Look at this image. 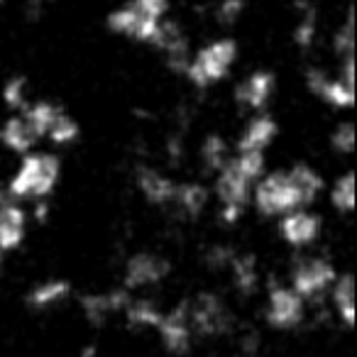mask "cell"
<instances>
[{
  "label": "cell",
  "instance_id": "obj_1",
  "mask_svg": "<svg viewBox=\"0 0 357 357\" xmlns=\"http://www.w3.org/2000/svg\"><path fill=\"white\" fill-rule=\"evenodd\" d=\"M61 176V162L52 152H30L17 164L3 194L13 201H47Z\"/></svg>",
  "mask_w": 357,
  "mask_h": 357
},
{
  "label": "cell",
  "instance_id": "obj_2",
  "mask_svg": "<svg viewBox=\"0 0 357 357\" xmlns=\"http://www.w3.org/2000/svg\"><path fill=\"white\" fill-rule=\"evenodd\" d=\"M252 204L264 218H282L294 211L308 208L311 201L301 191L298 181L294 178L291 169L264 174L252 189Z\"/></svg>",
  "mask_w": 357,
  "mask_h": 357
},
{
  "label": "cell",
  "instance_id": "obj_3",
  "mask_svg": "<svg viewBox=\"0 0 357 357\" xmlns=\"http://www.w3.org/2000/svg\"><path fill=\"white\" fill-rule=\"evenodd\" d=\"M235 59H238V42L233 37H220V40L201 47L196 54H191L184 76L196 89H208V86L228 79Z\"/></svg>",
  "mask_w": 357,
  "mask_h": 357
},
{
  "label": "cell",
  "instance_id": "obj_4",
  "mask_svg": "<svg viewBox=\"0 0 357 357\" xmlns=\"http://www.w3.org/2000/svg\"><path fill=\"white\" fill-rule=\"evenodd\" d=\"M337 279V272L333 267L331 259L326 257H301L291 267V284L298 298L306 301H318L333 289Z\"/></svg>",
  "mask_w": 357,
  "mask_h": 357
},
{
  "label": "cell",
  "instance_id": "obj_5",
  "mask_svg": "<svg viewBox=\"0 0 357 357\" xmlns=\"http://www.w3.org/2000/svg\"><path fill=\"white\" fill-rule=\"evenodd\" d=\"M189 323L194 335L220 337L233 331V313L218 294L204 291L189 301Z\"/></svg>",
  "mask_w": 357,
  "mask_h": 357
},
{
  "label": "cell",
  "instance_id": "obj_6",
  "mask_svg": "<svg viewBox=\"0 0 357 357\" xmlns=\"http://www.w3.org/2000/svg\"><path fill=\"white\" fill-rule=\"evenodd\" d=\"M267 323L274 331H294L306 318V303L294 294L291 287L272 284L267 291V308H264Z\"/></svg>",
  "mask_w": 357,
  "mask_h": 357
},
{
  "label": "cell",
  "instance_id": "obj_7",
  "mask_svg": "<svg viewBox=\"0 0 357 357\" xmlns=\"http://www.w3.org/2000/svg\"><path fill=\"white\" fill-rule=\"evenodd\" d=\"M152 47H157L164 54L167 66L174 74H186V66L191 61V47H189V37H186L184 27L178 25L176 20H169L164 17L157 27V35L152 40Z\"/></svg>",
  "mask_w": 357,
  "mask_h": 357
},
{
  "label": "cell",
  "instance_id": "obj_8",
  "mask_svg": "<svg viewBox=\"0 0 357 357\" xmlns=\"http://www.w3.org/2000/svg\"><path fill=\"white\" fill-rule=\"evenodd\" d=\"M157 333L164 350L172 352V355H186L194 345V331H191L189 323V301L176 303L174 308L164 311Z\"/></svg>",
  "mask_w": 357,
  "mask_h": 357
},
{
  "label": "cell",
  "instance_id": "obj_9",
  "mask_svg": "<svg viewBox=\"0 0 357 357\" xmlns=\"http://www.w3.org/2000/svg\"><path fill=\"white\" fill-rule=\"evenodd\" d=\"M172 272L169 259L159 257L152 252H137L125 262L123 269V284L125 291H135V289H147L154 284L164 282Z\"/></svg>",
  "mask_w": 357,
  "mask_h": 357
},
{
  "label": "cell",
  "instance_id": "obj_10",
  "mask_svg": "<svg viewBox=\"0 0 357 357\" xmlns=\"http://www.w3.org/2000/svg\"><path fill=\"white\" fill-rule=\"evenodd\" d=\"M252 189H255V181H250V178L235 167L233 157H230L228 164L215 174V196H218V201H220V208L245 211L250 201H252Z\"/></svg>",
  "mask_w": 357,
  "mask_h": 357
},
{
  "label": "cell",
  "instance_id": "obj_11",
  "mask_svg": "<svg viewBox=\"0 0 357 357\" xmlns=\"http://www.w3.org/2000/svg\"><path fill=\"white\" fill-rule=\"evenodd\" d=\"M159 22L162 20H149V17L139 15L130 3L110 10L108 17H105V25H108V30L113 32V35L130 37V40L142 42V45H152Z\"/></svg>",
  "mask_w": 357,
  "mask_h": 357
},
{
  "label": "cell",
  "instance_id": "obj_12",
  "mask_svg": "<svg viewBox=\"0 0 357 357\" xmlns=\"http://www.w3.org/2000/svg\"><path fill=\"white\" fill-rule=\"evenodd\" d=\"M323 218L308 208L294 211V213L282 215L279 220V233H282L284 243L294 250H306L321 238Z\"/></svg>",
  "mask_w": 357,
  "mask_h": 357
},
{
  "label": "cell",
  "instance_id": "obj_13",
  "mask_svg": "<svg viewBox=\"0 0 357 357\" xmlns=\"http://www.w3.org/2000/svg\"><path fill=\"white\" fill-rule=\"evenodd\" d=\"M306 89L311 91L316 98L326 100L328 105L337 110H347L355 105V89L347 84H342L337 76H328L323 69H311L306 71Z\"/></svg>",
  "mask_w": 357,
  "mask_h": 357
},
{
  "label": "cell",
  "instance_id": "obj_14",
  "mask_svg": "<svg viewBox=\"0 0 357 357\" xmlns=\"http://www.w3.org/2000/svg\"><path fill=\"white\" fill-rule=\"evenodd\" d=\"M274 89H277V79H274L272 71L257 69L235 86V100L243 103L245 108L255 110V113H264L267 103L272 100Z\"/></svg>",
  "mask_w": 357,
  "mask_h": 357
},
{
  "label": "cell",
  "instance_id": "obj_15",
  "mask_svg": "<svg viewBox=\"0 0 357 357\" xmlns=\"http://www.w3.org/2000/svg\"><path fill=\"white\" fill-rule=\"evenodd\" d=\"M27 235V213L17 201L0 196V250L13 252L25 243Z\"/></svg>",
  "mask_w": 357,
  "mask_h": 357
},
{
  "label": "cell",
  "instance_id": "obj_16",
  "mask_svg": "<svg viewBox=\"0 0 357 357\" xmlns=\"http://www.w3.org/2000/svg\"><path fill=\"white\" fill-rule=\"evenodd\" d=\"M130 291L125 289H113V291H96L81 296V311L93 326H103L110 316H118L130 303Z\"/></svg>",
  "mask_w": 357,
  "mask_h": 357
},
{
  "label": "cell",
  "instance_id": "obj_17",
  "mask_svg": "<svg viewBox=\"0 0 357 357\" xmlns=\"http://www.w3.org/2000/svg\"><path fill=\"white\" fill-rule=\"evenodd\" d=\"M135 184L139 194L149 201L152 206H172L176 196V181L169 178L154 167H137L135 172Z\"/></svg>",
  "mask_w": 357,
  "mask_h": 357
},
{
  "label": "cell",
  "instance_id": "obj_18",
  "mask_svg": "<svg viewBox=\"0 0 357 357\" xmlns=\"http://www.w3.org/2000/svg\"><path fill=\"white\" fill-rule=\"evenodd\" d=\"M279 135L277 120L269 113H255L250 118V123L245 125L243 135L238 139V152H262L274 142V137Z\"/></svg>",
  "mask_w": 357,
  "mask_h": 357
},
{
  "label": "cell",
  "instance_id": "obj_19",
  "mask_svg": "<svg viewBox=\"0 0 357 357\" xmlns=\"http://www.w3.org/2000/svg\"><path fill=\"white\" fill-rule=\"evenodd\" d=\"M0 142L6 144L10 152L25 157L37 144V137L32 135V130L27 128L22 115H13V118H8L6 123H3V128H0Z\"/></svg>",
  "mask_w": 357,
  "mask_h": 357
},
{
  "label": "cell",
  "instance_id": "obj_20",
  "mask_svg": "<svg viewBox=\"0 0 357 357\" xmlns=\"http://www.w3.org/2000/svg\"><path fill=\"white\" fill-rule=\"evenodd\" d=\"M71 296V284L66 279H47V282L37 284L30 294H27V303L35 311H47V308L59 306L61 301Z\"/></svg>",
  "mask_w": 357,
  "mask_h": 357
},
{
  "label": "cell",
  "instance_id": "obj_21",
  "mask_svg": "<svg viewBox=\"0 0 357 357\" xmlns=\"http://www.w3.org/2000/svg\"><path fill=\"white\" fill-rule=\"evenodd\" d=\"M333 308L345 328L355 326V277L352 274H340L331 289Z\"/></svg>",
  "mask_w": 357,
  "mask_h": 357
},
{
  "label": "cell",
  "instance_id": "obj_22",
  "mask_svg": "<svg viewBox=\"0 0 357 357\" xmlns=\"http://www.w3.org/2000/svg\"><path fill=\"white\" fill-rule=\"evenodd\" d=\"M61 108L52 100H35V103H27L25 110H22V120L27 123V128L32 130L37 139L40 137H47L50 128L54 125V120L59 118Z\"/></svg>",
  "mask_w": 357,
  "mask_h": 357
},
{
  "label": "cell",
  "instance_id": "obj_23",
  "mask_svg": "<svg viewBox=\"0 0 357 357\" xmlns=\"http://www.w3.org/2000/svg\"><path fill=\"white\" fill-rule=\"evenodd\" d=\"M228 269H230V274H233L235 289H238L243 296H252L259 289V267L252 255H235Z\"/></svg>",
  "mask_w": 357,
  "mask_h": 357
},
{
  "label": "cell",
  "instance_id": "obj_24",
  "mask_svg": "<svg viewBox=\"0 0 357 357\" xmlns=\"http://www.w3.org/2000/svg\"><path fill=\"white\" fill-rule=\"evenodd\" d=\"M208 189L199 181H186V184H176V196H174V206L189 218L204 213L208 206Z\"/></svg>",
  "mask_w": 357,
  "mask_h": 357
},
{
  "label": "cell",
  "instance_id": "obj_25",
  "mask_svg": "<svg viewBox=\"0 0 357 357\" xmlns=\"http://www.w3.org/2000/svg\"><path fill=\"white\" fill-rule=\"evenodd\" d=\"M123 316L130 328H152V331H157L164 311L152 301V298H130Z\"/></svg>",
  "mask_w": 357,
  "mask_h": 357
},
{
  "label": "cell",
  "instance_id": "obj_26",
  "mask_svg": "<svg viewBox=\"0 0 357 357\" xmlns=\"http://www.w3.org/2000/svg\"><path fill=\"white\" fill-rule=\"evenodd\" d=\"M230 154H228V142L220 137L218 132H211L204 137L201 142V162H204L206 172L211 174H218L220 169L228 164Z\"/></svg>",
  "mask_w": 357,
  "mask_h": 357
},
{
  "label": "cell",
  "instance_id": "obj_27",
  "mask_svg": "<svg viewBox=\"0 0 357 357\" xmlns=\"http://www.w3.org/2000/svg\"><path fill=\"white\" fill-rule=\"evenodd\" d=\"M331 204L340 213H352L355 211V174L345 172L337 176L331 186Z\"/></svg>",
  "mask_w": 357,
  "mask_h": 357
},
{
  "label": "cell",
  "instance_id": "obj_28",
  "mask_svg": "<svg viewBox=\"0 0 357 357\" xmlns=\"http://www.w3.org/2000/svg\"><path fill=\"white\" fill-rule=\"evenodd\" d=\"M316 32H318L316 8L311 3H301V17H298L296 27H294V42H296V47L308 50L316 42Z\"/></svg>",
  "mask_w": 357,
  "mask_h": 357
},
{
  "label": "cell",
  "instance_id": "obj_29",
  "mask_svg": "<svg viewBox=\"0 0 357 357\" xmlns=\"http://www.w3.org/2000/svg\"><path fill=\"white\" fill-rule=\"evenodd\" d=\"M79 135H81L79 123H76L69 113L61 110L59 118L54 120V125H52L50 132H47V137H50V142H54L56 147H69V144H74L76 139H79Z\"/></svg>",
  "mask_w": 357,
  "mask_h": 357
},
{
  "label": "cell",
  "instance_id": "obj_30",
  "mask_svg": "<svg viewBox=\"0 0 357 357\" xmlns=\"http://www.w3.org/2000/svg\"><path fill=\"white\" fill-rule=\"evenodd\" d=\"M333 52L340 59L345 56H355V15H352V6L347 8V17L333 35Z\"/></svg>",
  "mask_w": 357,
  "mask_h": 357
},
{
  "label": "cell",
  "instance_id": "obj_31",
  "mask_svg": "<svg viewBox=\"0 0 357 357\" xmlns=\"http://www.w3.org/2000/svg\"><path fill=\"white\" fill-rule=\"evenodd\" d=\"M3 103L8 105L10 110H25L27 105V79L20 74L10 76V79L3 84Z\"/></svg>",
  "mask_w": 357,
  "mask_h": 357
},
{
  "label": "cell",
  "instance_id": "obj_32",
  "mask_svg": "<svg viewBox=\"0 0 357 357\" xmlns=\"http://www.w3.org/2000/svg\"><path fill=\"white\" fill-rule=\"evenodd\" d=\"M331 147L337 154H352L355 152V125L350 120L337 123L335 130L331 132Z\"/></svg>",
  "mask_w": 357,
  "mask_h": 357
},
{
  "label": "cell",
  "instance_id": "obj_33",
  "mask_svg": "<svg viewBox=\"0 0 357 357\" xmlns=\"http://www.w3.org/2000/svg\"><path fill=\"white\" fill-rule=\"evenodd\" d=\"M130 6L139 13V15L149 17V20H164L169 15L172 3L169 0H130Z\"/></svg>",
  "mask_w": 357,
  "mask_h": 357
},
{
  "label": "cell",
  "instance_id": "obj_34",
  "mask_svg": "<svg viewBox=\"0 0 357 357\" xmlns=\"http://www.w3.org/2000/svg\"><path fill=\"white\" fill-rule=\"evenodd\" d=\"M245 13V0H220V6L215 8V20L220 25H235Z\"/></svg>",
  "mask_w": 357,
  "mask_h": 357
},
{
  "label": "cell",
  "instance_id": "obj_35",
  "mask_svg": "<svg viewBox=\"0 0 357 357\" xmlns=\"http://www.w3.org/2000/svg\"><path fill=\"white\" fill-rule=\"evenodd\" d=\"M235 255L238 252H235L233 248H228V245H213V248L208 250V255H206V264H208L211 269H228Z\"/></svg>",
  "mask_w": 357,
  "mask_h": 357
},
{
  "label": "cell",
  "instance_id": "obj_36",
  "mask_svg": "<svg viewBox=\"0 0 357 357\" xmlns=\"http://www.w3.org/2000/svg\"><path fill=\"white\" fill-rule=\"evenodd\" d=\"M337 79H340L342 84L355 89V56H345V59H342L340 71H337Z\"/></svg>",
  "mask_w": 357,
  "mask_h": 357
},
{
  "label": "cell",
  "instance_id": "obj_37",
  "mask_svg": "<svg viewBox=\"0 0 357 357\" xmlns=\"http://www.w3.org/2000/svg\"><path fill=\"white\" fill-rule=\"evenodd\" d=\"M25 13L30 20H37L45 13V0H25Z\"/></svg>",
  "mask_w": 357,
  "mask_h": 357
},
{
  "label": "cell",
  "instance_id": "obj_38",
  "mask_svg": "<svg viewBox=\"0 0 357 357\" xmlns=\"http://www.w3.org/2000/svg\"><path fill=\"white\" fill-rule=\"evenodd\" d=\"M35 218L40 220V223H45L47 218H50V204L47 201H35Z\"/></svg>",
  "mask_w": 357,
  "mask_h": 357
},
{
  "label": "cell",
  "instance_id": "obj_39",
  "mask_svg": "<svg viewBox=\"0 0 357 357\" xmlns=\"http://www.w3.org/2000/svg\"><path fill=\"white\" fill-rule=\"evenodd\" d=\"M79 357H98V347H96V345H86L84 350H81Z\"/></svg>",
  "mask_w": 357,
  "mask_h": 357
},
{
  "label": "cell",
  "instance_id": "obj_40",
  "mask_svg": "<svg viewBox=\"0 0 357 357\" xmlns=\"http://www.w3.org/2000/svg\"><path fill=\"white\" fill-rule=\"evenodd\" d=\"M6 262V252H3V250H0V264Z\"/></svg>",
  "mask_w": 357,
  "mask_h": 357
}]
</instances>
